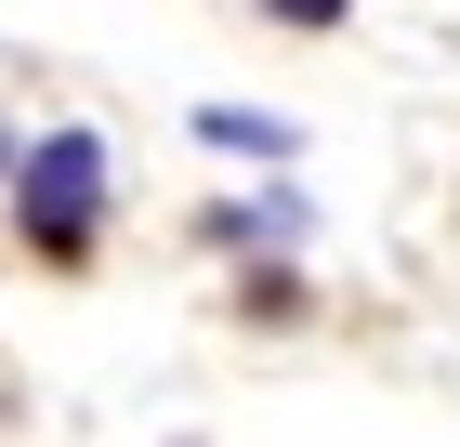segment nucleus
<instances>
[{
	"instance_id": "1",
	"label": "nucleus",
	"mask_w": 460,
	"mask_h": 447,
	"mask_svg": "<svg viewBox=\"0 0 460 447\" xmlns=\"http://www.w3.org/2000/svg\"><path fill=\"white\" fill-rule=\"evenodd\" d=\"M13 198H27V237L40 250H93V224H106V145H93V132H53Z\"/></svg>"
},
{
	"instance_id": "2",
	"label": "nucleus",
	"mask_w": 460,
	"mask_h": 447,
	"mask_svg": "<svg viewBox=\"0 0 460 447\" xmlns=\"http://www.w3.org/2000/svg\"><path fill=\"white\" fill-rule=\"evenodd\" d=\"M198 132H211V145H250V158H277V145H289L277 119H237V105H211V119H198Z\"/></svg>"
},
{
	"instance_id": "3",
	"label": "nucleus",
	"mask_w": 460,
	"mask_h": 447,
	"mask_svg": "<svg viewBox=\"0 0 460 447\" xmlns=\"http://www.w3.org/2000/svg\"><path fill=\"white\" fill-rule=\"evenodd\" d=\"M277 13H303V27H329V13H342V0H277Z\"/></svg>"
}]
</instances>
